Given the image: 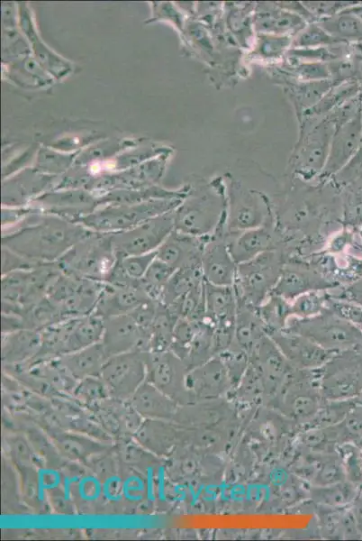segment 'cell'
<instances>
[{"mask_svg":"<svg viewBox=\"0 0 362 541\" xmlns=\"http://www.w3.org/2000/svg\"><path fill=\"white\" fill-rule=\"evenodd\" d=\"M91 232L78 223L36 210L2 230V247L36 264L53 263Z\"/></svg>","mask_w":362,"mask_h":541,"instance_id":"1","label":"cell"},{"mask_svg":"<svg viewBox=\"0 0 362 541\" xmlns=\"http://www.w3.org/2000/svg\"><path fill=\"white\" fill-rule=\"evenodd\" d=\"M334 131L335 125L327 115L303 116L298 121V137L287 166L292 184L318 185Z\"/></svg>","mask_w":362,"mask_h":541,"instance_id":"2","label":"cell"},{"mask_svg":"<svg viewBox=\"0 0 362 541\" xmlns=\"http://www.w3.org/2000/svg\"><path fill=\"white\" fill-rule=\"evenodd\" d=\"M324 401L320 390L319 368H294L278 392L264 406L301 429L312 420Z\"/></svg>","mask_w":362,"mask_h":541,"instance_id":"3","label":"cell"},{"mask_svg":"<svg viewBox=\"0 0 362 541\" xmlns=\"http://www.w3.org/2000/svg\"><path fill=\"white\" fill-rule=\"evenodd\" d=\"M175 229L195 236L206 237L226 226L227 197L223 182L210 184L195 197L174 210Z\"/></svg>","mask_w":362,"mask_h":541,"instance_id":"4","label":"cell"},{"mask_svg":"<svg viewBox=\"0 0 362 541\" xmlns=\"http://www.w3.org/2000/svg\"><path fill=\"white\" fill-rule=\"evenodd\" d=\"M60 273L58 263L53 262L2 275V314L21 316L46 297Z\"/></svg>","mask_w":362,"mask_h":541,"instance_id":"5","label":"cell"},{"mask_svg":"<svg viewBox=\"0 0 362 541\" xmlns=\"http://www.w3.org/2000/svg\"><path fill=\"white\" fill-rule=\"evenodd\" d=\"M117 261L112 234L91 232L58 261L61 271L104 282Z\"/></svg>","mask_w":362,"mask_h":541,"instance_id":"6","label":"cell"},{"mask_svg":"<svg viewBox=\"0 0 362 541\" xmlns=\"http://www.w3.org/2000/svg\"><path fill=\"white\" fill-rule=\"evenodd\" d=\"M226 233L236 234L264 225H276L277 202L265 192L247 188L231 179L226 185Z\"/></svg>","mask_w":362,"mask_h":541,"instance_id":"7","label":"cell"},{"mask_svg":"<svg viewBox=\"0 0 362 541\" xmlns=\"http://www.w3.org/2000/svg\"><path fill=\"white\" fill-rule=\"evenodd\" d=\"M284 330L300 334L334 353L355 349L362 341V329L328 308L312 317L292 316Z\"/></svg>","mask_w":362,"mask_h":541,"instance_id":"8","label":"cell"},{"mask_svg":"<svg viewBox=\"0 0 362 541\" xmlns=\"http://www.w3.org/2000/svg\"><path fill=\"white\" fill-rule=\"evenodd\" d=\"M285 261L281 251L265 252L237 266L236 297L258 307L276 287Z\"/></svg>","mask_w":362,"mask_h":541,"instance_id":"9","label":"cell"},{"mask_svg":"<svg viewBox=\"0 0 362 541\" xmlns=\"http://www.w3.org/2000/svg\"><path fill=\"white\" fill-rule=\"evenodd\" d=\"M325 400L356 399L362 391V353L356 349L336 353L319 368Z\"/></svg>","mask_w":362,"mask_h":541,"instance_id":"10","label":"cell"},{"mask_svg":"<svg viewBox=\"0 0 362 541\" xmlns=\"http://www.w3.org/2000/svg\"><path fill=\"white\" fill-rule=\"evenodd\" d=\"M104 282L61 271L50 287L46 298L62 319L92 314L99 300Z\"/></svg>","mask_w":362,"mask_h":541,"instance_id":"11","label":"cell"},{"mask_svg":"<svg viewBox=\"0 0 362 541\" xmlns=\"http://www.w3.org/2000/svg\"><path fill=\"white\" fill-rule=\"evenodd\" d=\"M182 200L171 202L121 205L95 210L78 224L88 230L103 234H116L131 229L159 215L174 211Z\"/></svg>","mask_w":362,"mask_h":541,"instance_id":"12","label":"cell"},{"mask_svg":"<svg viewBox=\"0 0 362 541\" xmlns=\"http://www.w3.org/2000/svg\"><path fill=\"white\" fill-rule=\"evenodd\" d=\"M205 319L213 328V351L226 350L234 338L237 298L233 286H216L205 281Z\"/></svg>","mask_w":362,"mask_h":541,"instance_id":"13","label":"cell"},{"mask_svg":"<svg viewBox=\"0 0 362 541\" xmlns=\"http://www.w3.org/2000/svg\"><path fill=\"white\" fill-rule=\"evenodd\" d=\"M100 378L110 398L128 401L146 380V352L133 351L110 356Z\"/></svg>","mask_w":362,"mask_h":541,"instance_id":"14","label":"cell"},{"mask_svg":"<svg viewBox=\"0 0 362 541\" xmlns=\"http://www.w3.org/2000/svg\"><path fill=\"white\" fill-rule=\"evenodd\" d=\"M179 357L188 371L203 364L213 356V328L204 318L189 320L178 318L169 348Z\"/></svg>","mask_w":362,"mask_h":541,"instance_id":"15","label":"cell"},{"mask_svg":"<svg viewBox=\"0 0 362 541\" xmlns=\"http://www.w3.org/2000/svg\"><path fill=\"white\" fill-rule=\"evenodd\" d=\"M173 212L150 218L131 229L112 234L117 258L156 252L175 229Z\"/></svg>","mask_w":362,"mask_h":541,"instance_id":"16","label":"cell"},{"mask_svg":"<svg viewBox=\"0 0 362 541\" xmlns=\"http://www.w3.org/2000/svg\"><path fill=\"white\" fill-rule=\"evenodd\" d=\"M188 369L172 351L146 352V381L171 398L176 403H190L186 389Z\"/></svg>","mask_w":362,"mask_h":541,"instance_id":"17","label":"cell"},{"mask_svg":"<svg viewBox=\"0 0 362 541\" xmlns=\"http://www.w3.org/2000/svg\"><path fill=\"white\" fill-rule=\"evenodd\" d=\"M173 422L180 426H222L240 422L238 406L228 397L178 406Z\"/></svg>","mask_w":362,"mask_h":541,"instance_id":"18","label":"cell"},{"mask_svg":"<svg viewBox=\"0 0 362 541\" xmlns=\"http://www.w3.org/2000/svg\"><path fill=\"white\" fill-rule=\"evenodd\" d=\"M290 470L309 485H327L346 480L337 450L313 453L295 448Z\"/></svg>","mask_w":362,"mask_h":541,"instance_id":"19","label":"cell"},{"mask_svg":"<svg viewBox=\"0 0 362 541\" xmlns=\"http://www.w3.org/2000/svg\"><path fill=\"white\" fill-rule=\"evenodd\" d=\"M249 362L256 367L261 379L265 405L278 392L294 367L267 335L251 352Z\"/></svg>","mask_w":362,"mask_h":541,"instance_id":"20","label":"cell"},{"mask_svg":"<svg viewBox=\"0 0 362 541\" xmlns=\"http://www.w3.org/2000/svg\"><path fill=\"white\" fill-rule=\"evenodd\" d=\"M149 333L130 313L104 319L101 343L109 356L133 351L149 352Z\"/></svg>","mask_w":362,"mask_h":541,"instance_id":"21","label":"cell"},{"mask_svg":"<svg viewBox=\"0 0 362 541\" xmlns=\"http://www.w3.org/2000/svg\"><path fill=\"white\" fill-rule=\"evenodd\" d=\"M186 389L190 403L226 398L232 390L227 370L218 355L188 371Z\"/></svg>","mask_w":362,"mask_h":541,"instance_id":"22","label":"cell"},{"mask_svg":"<svg viewBox=\"0 0 362 541\" xmlns=\"http://www.w3.org/2000/svg\"><path fill=\"white\" fill-rule=\"evenodd\" d=\"M334 287L326 280L307 260L285 257L279 280L271 293L293 301L298 296L313 290H332Z\"/></svg>","mask_w":362,"mask_h":541,"instance_id":"23","label":"cell"},{"mask_svg":"<svg viewBox=\"0 0 362 541\" xmlns=\"http://www.w3.org/2000/svg\"><path fill=\"white\" fill-rule=\"evenodd\" d=\"M238 264L232 258L222 227L206 242L201 259V270L204 281L216 286H233Z\"/></svg>","mask_w":362,"mask_h":541,"instance_id":"24","label":"cell"},{"mask_svg":"<svg viewBox=\"0 0 362 541\" xmlns=\"http://www.w3.org/2000/svg\"><path fill=\"white\" fill-rule=\"evenodd\" d=\"M267 335L295 369L320 368L334 354L300 334L282 330Z\"/></svg>","mask_w":362,"mask_h":541,"instance_id":"25","label":"cell"},{"mask_svg":"<svg viewBox=\"0 0 362 541\" xmlns=\"http://www.w3.org/2000/svg\"><path fill=\"white\" fill-rule=\"evenodd\" d=\"M305 260L335 289L348 287L362 278V260L349 251L338 253L324 250Z\"/></svg>","mask_w":362,"mask_h":541,"instance_id":"26","label":"cell"},{"mask_svg":"<svg viewBox=\"0 0 362 541\" xmlns=\"http://www.w3.org/2000/svg\"><path fill=\"white\" fill-rule=\"evenodd\" d=\"M230 252L237 264L268 251L283 250V241L276 225H264L236 234H227Z\"/></svg>","mask_w":362,"mask_h":541,"instance_id":"27","label":"cell"},{"mask_svg":"<svg viewBox=\"0 0 362 541\" xmlns=\"http://www.w3.org/2000/svg\"><path fill=\"white\" fill-rule=\"evenodd\" d=\"M267 69H268L273 80L282 87L289 99L297 120L306 111L313 107L330 88L335 85L330 79L316 81L296 80L282 72L276 65L267 66Z\"/></svg>","mask_w":362,"mask_h":541,"instance_id":"28","label":"cell"},{"mask_svg":"<svg viewBox=\"0 0 362 541\" xmlns=\"http://www.w3.org/2000/svg\"><path fill=\"white\" fill-rule=\"evenodd\" d=\"M210 236L199 237L176 229L156 251L157 258L175 270L201 266L203 251Z\"/></svg>","mask_w":362,"mask_h":541,"instance_id":"29","label":"cell"},{"mask_svg":"<svg viewBox=\"0 0 362 541\" xmlns=\"http://www.w3.org/2000/svg\"><path fill=\"white\" fill-rule=\"evenodd\" d=\"M60 456L68 462L86 464L95 456L107 452L113 445L61 428H45Z\"/></svg>","mask_w":362,"mask_h":541,"instance_id":"30","label":"cell"},{"mask_svg":"<svg viewBox=\"0 0 362 541\" xmlns=\"http://www.w3.org/2000/svg\"><path fill=\"white\" fill-rule=\"evenodd\" d=\"M307 23L299 15L278 6L276 2L256 3L252 14L255 33L294 37Z\"/></svg>","mask_w":362,"mask_h":541,"instance_id":"31","label":"cell"},{"mask_svg":"<svg viewBox=\"0 0 362 541\" xmlns=\"http://www.w3.org/2000/svg\"><path fill=\"white\" fill-rule=\"evenodd\" d=\"M240 422L222 426L185 427L179 426L180 445L208 454H222L232 444Z\"/></svg>","mask_w":362,"mask_h":541,"instance_id":"32","label":"cell"},{"mask_svg":"<svg viewBox=\"0 0 362 541\" xmlns=\"http://www.w3.org/2000/svg\"><path fill=\"white\" fill-rule=\"evenodd\" d=\"M133 438L148 451L163 460L179 442V426L170 420L143 419Z\"/></svg>","mask_w":362,"mask_h":541,"instance_id":"33","label":"cell"},{"mask_svg":"<svg viewBox=\"0 0 362 541\" xmlns=\"http://www.w3.org/2000/svg\"><path fill=\"white\" fill-rule=\"evenodd\" d=\"M147 299L149 298L140 282L130 286H115L104 282L94 313L104 319L129 314Z\"/></svg>","mask_w":362,"mask_h":541,"instance_id":"34","label":"cell"},{"mask_svg":"<svg viewBox=\"0 0 362 541\" xmlns=\"http://www.w3.org/2000/svg\"><path fill=\"white\" fill-rule=\"evenodd\" d=\"M41 334L34 329H19L2 333L3 367L29 364L39 353Z\"/></svg>","mask_w":362,"mask_h":541,"instance_id":"35","label":"cell"},{"mask_svg":"<svg viewBox=\"0 0 362 541\" xmlns=\"http://www.w3.org/2000/svg\"><path fill=\"white\" fill-rule=\"evenodd\" d=\"M356 126V122L348 121L335 128L327 161L317 186L326 185L348 163L357 138Z\"/></svg>","mask_w":362,"mask_h":541,"instance_id":"36","label":"cell"},{"mask_svg":"<svg viewBox=\"0 0 362 541\" xmlns=\"http://www.w3.org/2000/svg\"><path fill=\"white\" fill-rule=\"evenodd\" d=\"M128 401L143 419L173 421L178 408L171 398L146 381Z\"/></svg>","mask_w":362,"mask_h":541,"instance_id":"37","label":"cell"},{"mask_svg":"<svg viewBox=\"0 0 362 541\" xmlns=\"http://www.w3.org/2000/svg\"><path fill=\"white\" fill-rule=\"evenodd\" d=\"M110 356L102 343H96L57 359L59 363L77 381L87 377L100 376Z\"/></svg>","mask_w":362,"mask_h":541,"instance_id":"38","label":"cell"},{"mask_svg":"<svg viewBox=\"0 0 362 541\" xmlns=\"http://www.w3.org/2000/svg\"><path fill=\"white\" fill-rule=\"evenodd\" d=\"M237 313L232 343L249 355L267 335L258 307L237 298Z\"/></svg>","mask_w":362,"mask_h":541,"instance_id":"39","label":"cell"},{"mask_svg":"<svg viewBox=\"0 0 362 541\" xmlns=\"http://www.w3.org/2000/svg\"><path fill=\"white\" fill-rule=\"evenodd\" d=\"M314 507L318 528L322 537L328 539L361 537L349 506L327 508L314 505Z\"/></svg>","mask_w":362,"mask_h":541,"instance_id":"40","label":"cell"},{"mask_svg":"<svg viewBox=\"0 0 362 541\" xmlns=\"http://www.w3.org/2000/svg\"><path fill=\"white\" fill-rule=\"evenodd\" d=\"M359 488L347 480L327 485H308L307 500L321 507H348L355 500Z\"/></svg>","mask_w":362,"mask_h":541,"instance_id":"41","label":"cell"},{"mask_svg":"<svg viewBox=\"0 0 362 541\" xmlns=\"http://www.w3.org/2000/svg\"><path fill=\"white\" fill-rule=\"evenodd\" d=\"M204 282L201 266L176 270L165 286L159 302L172 309L192 289Z\"/></svg>","mask_w":362,"mask_h":541,"instance_id":"42","label":"cell"},{"mask_svg":"<svg viewBox=\"0 0 362 541\" xmlns=\"http://www.w3.org/2000/svg\"><path fill=\"white\" fill-rule=\"evenodd\" d=\"M292 40L290 36L255 33L249 56L251 60L265 62L267 66L277 65L285 60Z\"/></svg>","mask_w":362,"mask_h":541,"instance_id":"43","label":"cell"},{"mask_svg":"<svg viewBox=\"0 0 362 541\" xmlns=\"http://www.w3.org/2000/svg\"><path fill=\"white\" fill-rule=\"evenodd\" d=\"M113 449L122 465L138 471L148 470L162 459L148 451L131 436L115 439Z\"/></svg>","mask_w":362,"mask_h":541,"instance_id":"44","label":"cell"},{"mask_svg":"<svg viewBox=\"0 0 362 541\" xmlns=\"http://www.w3.org/2000/svg\"><path fill=\"white\" fill-rule=\"evenodd\" d=\"M267 335L285 329L292 316L291 302L281 296L271 293L258 307Z\"/></svg>","mask_w":362,"mask_h":541,"instance_id":"45","label":"cell"},{"mask_svg":"<svg viewBox=\"0 0 362 541\" xmlns=\"http://www.w3.org/2000/svg\"><path fill=\"white\" fill-rule=\"evenodd\" d=\"M176 321V316L158 301L156 316L150 327L149 352L169 350Z\"/></svg>","mask_w":362,"mask_h":541,"instance_id":"46","label":"cell"},{"mask_svg":"<svg viewBox=\"0 0 362 541\" xmlns=\"http://www.w3.org/2000/svg\"><path fill=\"white\" fill-rule=\"evenodd\" d=\"M276 66L287 76L300 81L330 79L327 63L285 57L281 63Z\"/></svg>","mask_w":362,"mask_h":541,"instance_id":"47","label":"cell"},{"mask_svg":"<svg viewBox=\"0 0 362 541\" xmlns=\"http://www.w3.org/2000/svg\"><path fill=\"white\" fill-rule=\"evenodd\" d=\"M175 271L156 257L140 280V285L148 298L159 301L165 286Z\"/></svg>","mask_w":362,"mask_h":541,"instance_id":"48","label":"cell"},{"mask_svg":"<svg viewBox=\"0 0 362 541\" xmlns=\"http://www.w3.org/2000/svg\"><path fill=\"white\" fill-rule=\"evenodd\" d=\"M357 403V399L325 400L312 420L303 428L334 426L340 422Z\"/></svg>","mask_w":362,"mask_h":541,"instance_id":"49","label":"cell"},{"mask_svg":"<svg viewBox=\"0 0 362 541\" xmlns=\"http://www.w3.org/2000/svg\"><path fill=\"white\" fill-rule=\"evenodd\" d=\"M71 397L87 408L109 399L110 395L100 376H93L77 381Z\"/></svg>","mask_w":362,"mask_h":541,"instance_id":"50","label":"cell"},{"mask_svg":"<svg viewBox=\"0 0 362 541\" xmlns=\"http://www.w3.org/2000/svg\"><path fill=\"white\" fill-rule=\"evenodd\" d=\"M344 41L327 32L318 23H307L292 40L290 49H306L330 46Z\"/></svg>","mask_w":362,"mask_h":541,"instance_id":"51","label":"cell"},{"mask_svg":"<svg viewBox=\"0 0 362 541\" xmlns=\"http://www.w3.org/2000/svg\"><path fill=\"white\" fill-rule=\"evenodd\" d=\"M329 290H313L303 293L291 301L292 316L307 318L323 312L327 307Z\"/></svg>","mask_w":362,"mask_h":541,"instance_id":"52","label":"cell"},{"mask_svg":"<svg viewBox=\"0 0 362 541\" xmlns=\"http://www.w3.org/2000/svg\"><path fill=\"white\" fill-rule=\"evenodd\" d=\"M5 445L9 459L14 467L25 465H37L40 459L32 448L27 436L14 434L5 439Z\"/></svg>","mask_w":362,"mask_h":541,"instance_id":"53","label":"cell"},{"mask_svg":"<svg viewBox=\"0 0 362 541\" xmlns=\"http://www.w3.org/2000/svg\"><path fill=\"white\" fill-rule=\"evenodd\" d=\"M19 473L20 491L23 501L34 509H41L39 474L35 465L14 467Z\"/></svg>","mask_w":362,"mask_h":541,"instance_id":"54","label":"cell"},{"mask_svg":"<svg viewBox=\"0 0 362 541\" xmlns=\"http://www.w3.org/2000/svg\"><path fill=\"white\" fill-rule=\"evenodd\" d=\"M346 480L362 487V450L355 443H346L338 446Z\"/></svg>","mask_w":362,"mask_h":541,"instance_id":"55","label":"cell"},{"mask_svg":"<svg viewBox=\"0 0 362 541\" xmlns=\"http://www.w3.org/2000/svg\"><path fill=\"white\" fill-rule=\"evenodd\" d=\"M339 445L355 443L362 436V403H357L346 417L333 426Z\"/></svg>","mask_w":362,"mask_h":541,"instance_id":"56","label":"cell"},{"mask_svg":"<svg viewBox=\"0 0 362 541\" xmlns=\"http://www.w3.org/2000/svg\"><path fill=\"white\" fill-rule=\"evenodd\" d=\"M217 355L227 370L233 390L239 384L248 368L249 355L233 343Z\"/></svg>","mask_w":362,"mask_h":541,"instance_id":"57","label":"cell"},{"mask_svg":"<svg viewBox=\"0 0 362 541\" xmlns=\"http://www.w3.org/2000/svg\"><path fill=\"white\" fill-rule=\"evenodd\" d=\"M285 57L300 60L330 63L342 57L341 43L306 49H290Z\"/></svg>","mask_w":362,"mask_h":541,"instance_id":"58","label":"cell"},{"mask_svg":"<svg viewBox=\"0 0 362 541\" xmlns=\"http://www.w3.org/2000/svg\"><path fill=\"white\" fill-rule=\"evenodd\" d=\"M304 6L316 18L317 22L323 18L334 16L344 11L347 3L342 2H303Z\"/></svg>","mask_w":362,"mask_h":541,"instance_id":"59","label":"cell"},{"mask_svg":"<svg viewBox=\"0 0 362 541\" xmlns=\"http://www.w3.org/2000/svg\"><path fill=\"white\" fill-rule=\"evenodd\" d=\"M37 265L22 256L2 247V275L14 271L32 269Z\"/></svg>","mask_w":362,"mask_h":541,"instance_id":"60","label":"cell"},{"mask_svg":"<svg viewBox=\"0 0 362 541\" xmlns=\"http://www.w3.org/2000/svg\"><path fill=\"white\" fill-rule=\"evenodd\" d=\"M49 501L51 508L59 514H73V506L70 500L67 498L65 492L57 488H51L48 491Z\"/></svg>","mask_w":362,"mask_h":541,"instance_id":"61","label":"cell"},{"mask_svg":"<svg viewBox=\"0 0 362 541\" xmlns=\"http://www.w3.org/2000/svg\"><path fill=\"white\" fill-rule=\"evenodd\" d=\"M355 518L358 531L362 537V487L359 488L357 495L349 506Z\"/></svg>","mask_w":362,"mask_h":541,"instance_id":"62","label":"cell"},{"mask_svg":"<svg viewBox=\"0 0 362 541\" xmlns=\"http://www.w3.org/2000/svg\"><path fill=\"white\" fill-rule=\"evenodd\" d=\"M355 444L362 450V436Z\"/></svg>","mask_w":362,"mask_h":541,"instance_id":"63","label":"cell"}]
</instances>
